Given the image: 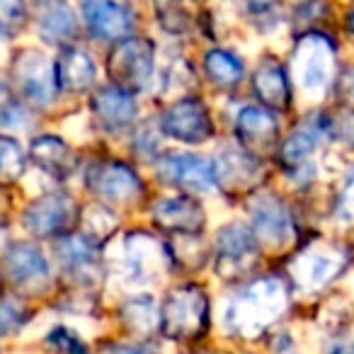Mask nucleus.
Segmentation results:
<instances>
[{"instance_id": "obj_1", "label": "nucleus", "mask_w": 354, "mask_h": 354, "mask_svg": "<svg viewBox=\"0 0 354 354\" xmlns=\"http://www.w3.org/2000/svg\"><path fill=\"white\" fill-rule=\"evenodd\" d=\"M286 308V289L277 277H262L231 296L223 323L233 335L257 337Z\"/></svg>"}, {"instance_id": "obj_2", "label": "nucleus", "mask_w": 354, "mask_h": 354, "mask_svg": "<svg viewBox=\"0 0 354 354\" xmlns=\"http://www.w3.org/2000/svg\"><path fill=\"white\" fill-rule=\"evenodd\" d=\"M291 75L296 88L308 100H320L328 93L335 75V46L325 35L310 32L296 41L291 56Z\"/></svg>"}, {"instance_id": "obj_3", "label": "nucleus", "mask_w": 354, "mask_h": 354, "mask_svg": "<svg viewBox=\"0 0 354 354\" xmlns=\"http://www.w3.org/2000/svg\"><path fill=\"white\" fill-rule=\"evenodd\" d=\"M209 315V301L199 286H180L162 301L158 323L165 337L189 339L204 333Z\"/></svg>"}, {"instance_id": "obj_4", "label": "nucleus", "mask_w": 354, "mask_h": 354, "mask_svg": "<svg viewBox=\"0 0 354 354\" xmlns=\"http://www.w3.org/2000/svg\"><path fill=\"white\" fill-rule=\"evenodd\" d=\"M156 68V49L143 37H129L122 39L109 54L107 71L117 88L127 93L146 90Z\"/></svg>"}, {"instance_id": "obj_5", "label": "nucleus", "mask_w": 354, "mask_h": 354, "mask_svg": "<svg viewBox=\"0 0 354 354\" xmlns=\"http://www.w3.org/2000/svg\"><path fill=\"white\" fill-rule=\"evenodd\" d=\"M122 272L131 284H151L160 279L170 267L165 248L148 233H131L122 243Z\"/></svg>"}, {"instance_id": "obj_6", "label": "nucleus", "mask_w": 354, "mask_h": 354, "mask_svg": "<svg viewBox=\"0 0 354 354\" xmlns=\"http://www.w3.org/2000/svg\"><path fill=\"white\" fill-rule=\"evenodd\" d=\"M257 260V236L243 223H228L216 233V270L231 279L248 272Z\"/></svg>"}, {"instance_id": "obj_7", "label": "nucleus", "mask_w": 354, "mask_h": 354, "mask_svg": "<svg viewBox=\"0 0 354 354\" xmlns=\"http://www.w3.org/2000/svg\"><path fill=\"white\" fill-rule=\"evenodd\" d=\"M15 80L25 100H30L32 104H39V107L54 102L56 90H59L56 66L41 51L35 49L22 51L15 59Z\"/></svg>"}, {"instance_id": "obj_8", "label": "nucleus", "mask_w": 354, "mask_h": 354, "mask_svg": "<svg viewBox=\"0 0 354 354\" xmlns=\"http://www.w3.org/2000/svg\"><path fill=\"white\" fill-rule=\"evenodd\" d=\"M344 267V252L337 250L335 245H323V243H315V245L306 248L304 252L294 257V262L289 265L291 277L294 281L306 291H315L320 286H325L330 279L342 272Z\"/></svg>"}, {"instance_id": "obj_9", "label": "nucleus", "mask_w": 354, "mask_h": 354, "mask_svg": "<svg viewBox=\"0 0 354 354\" xmlns=\"http://www.w3.org/2000/svg\"><path fill=\"white\" fill-rule=\"evenodd\" d=\"M252 233L270 248H286L294 238V221L279 197L270 192L257 194L250 202Z\"/></svg>"}, {"instance_id": "obj_10", "label": "nucleus", "mask_w": 354, "mask_h": 354, "mask_svg": "<svg viewBox=\"0 0 354 354\" xmlns=\"http://www.w3.org/2000/svg\"><path fill=\"white\" fill-rule=\"evenodd\" d=\"M158 177L167 185L194 189V192H209L216 185L214 162L194 153H165L158 158Z\"/></svg>"}, {"instance_id": "obj_11", "label": "nucleus", "mask_w": 354, "mask_h": 354, "mask_svg": "<svg viewBox=\"0 0 354 354\" xmlns=\"http://www.w3.org/2000/svg\"><path fill=\"white\" fill-rule=\"evenodd\" d=\"M160 129L175 141L183 143H204L212 136V119L199 100L187 97L177 100L172 107L165 109L160 119Z\"/></svg>"}, {"instance_id": "obj_12", "label": "nucleus", "mask_w": 354, "mask_h": 354, "mask_svg": "<svg viewBox=\"0 0 354 354\" xmlns=\"http://www.w3.org/2000/svg\"><path fill=\"white\" fill-rule=\"evenodd\" d=\"M75 216V204L68 194L64 192H51L44 194L41 199H37L30 209L22 216V223L25 228L32 233V236H59L66 228L73 223Z\"/></svg>"}, {"instance_id": "obj_13", "label": "nucleus", "mask_w": 354, "mask_h": 354, "mask_svg": "<svg viewBox=\"0 0 354 354\" xmlns=\"http://www.w3.org/2000/svg\"><path fill=\"white\" fill-rule=\"evenodd\" d=\"M80 12L97 39H124L133 30V15L119 0H80Z\"/></svg>"}, {"instance_id": "obj_14", "label": "nucleus", "mask_w": 354, "mask_h": 354, "mask_svg": "<svg viewBox=\"0 0 354 354\" xmlns=\"http://www.w3.org/2000/svg\"><path fill=\"white\" fill-rule=\"evenodd\" d=\"M88 183L97 197L107 202H131L141 192L136 172L124 162H102L95 165L88 175Z\"/></svg>"}, {"instance_id": "obj_15", "label": "nucleus", "mask_w": 354, "mask_h": 354, "mask_svg": "<svg viewBox=\"0 0 354 354\" xmlns=\"http://www.w3.org/2000/svg\"><path fill=\"white\" fill-rule=\"evenodd\" d=\"M6 272L15 284L39 286L49 279L51 270L44 252L32 243H15L6 252Z\"/></svg>"}, {"instance_id": "obj_16", "label": "nucleus", "mask_w": 354, "mask_h": 354, "mask_svg": "<svg viewBox=\"0 0 354 354\" xmlns=\"http://www.w3.org/2000/svg\"><path fill=\"white\" fill-rule=\"evenodd\" d=\"M236 133L243 148H250L255 153L270 151L279 133L274 114L265 107H243L236 119Z\"/></svg>"}, {"instance_id": "obj_17", "label": "nucleus", "mask_w": 354, "mask_h": 354, "mask_svg": "<svg viewBox=\"0 0 354 354\" xmlns=\"http://www.w3.org/2000/svg\"><path fill=\"white\" fill-rule=\"evenodd\" d=\"M153 218L158 226L177 233H199L204 228V209L192 197H167L158 199L153 207Z\"/></svg>"}, {"instance_id": "obj_18", "label": "nucleus", "mask_w": 354, "mask_h": 354, "mask_svg": "<svg viewBox=\"0 0 354 354\" xmlns=\"http://www.w3.org/2000/svg\"><path fill=\"white\" fill-rule=\"evenodd\" d=\"M95 114H97L100 124H102L107 131H122L133 124L138 114L136 100L131 93L117 88V85H107V88H100L95 93Z\"/></svg>"}, {"instance_id": "obj_19", "label": "nucleus", "mask_w": 354, "mask_h": 354, "mask_svg": "<svg viewBox=\"0 0 354 354\" xmlns=\"http://www.w3.org/2000/svg\"><path fill=\"white\" fill-rule=\"evenodd\" d=\"M214 175H216V183L223 187L245 189L257 180L260 165H257L255 156H250L245 148H223L214 162Z\"/></svg>"}, {"instance_id": "obj_20", "label": "nucleus", "mask_w": 354, "mask_h": 354, "mask_svg": "<svg viewBox=\"0 0 354 354\" xmlns=\"http://www.w3.org/2000/svg\"><path fill=\"white\" fill-rule=\"evenodd\" d=\"M56 83L66 93H85L95 83V64L78 46H66L56 59Z\"/></svg>"}, {"instance_id": "obj_21", "label": "nucleus", "mask_w": 354, "mask_h": 354, "mask_svg": "<svg viewBox=\"0 0 354 354\" xmlns=\"http://www.w3.org/2000/svg\"><path fill=\"white\" fill-rule=\"evenodd\" d=\"M325 133H328V119L325 117H310L308 122L301 124L289 136V141L284 143V148H281L284 165L294 167V170H301V167L308 165L310 156L318 151Z\"/></svg>"}, {"instance_id": "obj_22", "label": "nucleus", "mask_w": 354, "mask_h": 354, "mask_svg": "<svg viewBox=\"0 0 354 354\" xmlns=\"http://www.w3.org/2000/svg\"><path fill=\"white\" fill-rule=\"evenodd\" d=\"M252 90H255L257 100L270 109H286L291 102L289 78H286L284 68L272 59H265L257 66Z\"/></svg>"}, {"instance_id": "obj_23", "label": "nucleus", "mask_w": 354, "mask_h": 354, "mask_svg": "<svg viewBox=\"0 0 354 354\" xmlns=\"http://www.w3.org/2000/svg\"><path fill=\"white\" fill-rule=\"evenodd\" d=\"M56 255L71 274L83 277V279L93 277L95 270H97V248H95L93 238L88 236L61 238L59 245H56Z\"/></svg>"}, {"instance_id": "obj_24", "label": "nucleus", "mask_w": 354, "mask_h": 354, "mask_svg": "<svg viewBox=\"0 0 354 354\" xmlns=\"http://www.w3.org/2000/svg\"><path fill=\"white\" fill-rule=\"evenodd\" d=\"M39 6V32L46 41H61L71 39L75 35V17L66 0H37Z\"/></svg>"}, {"instance_id": "obj_25", "label": "nucleus", "mask_w": 354, "mask_h": 354, "mask_svg": "<svg viewBox=\"0 0 354 354\" xmlns=\"http://www.w3.org/2000/svg\"><path fill=\"white\" fill-rule=\"evenodd\" d=\"M30 156L44 172L54 177H66L73 170V151L56 136H39L32 141Z\"/></svg>"}, {"instance_id": "obj_26", "label": "nucleus", "mask_w": 354, "mask_h": 354, "mask_svg": "<svg viewBox=\"0 0 354 354\" xmlns=\"http://www.w3.org/2000/svg\"><path fill=\"white\" fill-rule=\"evenodd\" d=\"M204 68H207L209 78L216 85H221V88H233V85H238L243 78L241 59H236V56L223 49L209 51L207 59H204Z\"/></svg>"}, {"instance_id": "obj_27", "label": "nucleus", "mask_w": 354, "mask_h": 354, "mask_svg": "<svg viewBox=\"0 0 354 354\" xmlns=\"http://www.w3.org/2000/svg\"><path fill=\"white\" fill-rule=\"evenodd\" d=\"M122 313L127 325L131 330H136V333H151L158 325V310L156 304L151 301V296H136V299L127 301Z\"/></svg>"}, {"instance_id": "obj_28", "label": "nucleus", "mask_w": 354, "mask_h": 354, "mask_svg": "<svg viewBox=\"0 0 354 354\" xmlns=\"http://www.w3.org/2000/svg\"><path fill=\"white\" fill-rule=\"evenodd\" d=\"M25 172V153L15 138L0 136V183H15Z\"/></svg>"}, {"instance_id": "obj_29", "label": "nucleus", "mask_w": 354, "mask_h": 354, "mask_svg": "<svg viewBox=\"0 0 354 354\" xmlns=\"http://www.w3.org/2000/svg\"><path fill=\"white\" fill-rule=\"evenodd\" d=\"M27 0H0V35L15 37L25 27Z\"/></svg>"}, {"instance_id": "obj_30", "label": "nucleus", "mask_w": 354, "mask_h": 354, "mask_svg": "<svg viewBox=\"0 0 354 354\" xmlns=\"http://www.w3.org/2000/svg\"><path fill=\"white\" fill-rule=\"evenodd\" d=\"M83 221H85V231H88V238H93V241H102V238H107L109 233L114 231V214L107 212L104 207H100V204H93V207L85 209L83 214Z\"/></svg>"}, {"instance_id": "obj_31", "label": "nucleus", "mask_w": 354, "mask_h": 354, "mask_svg": "<svg viewBox=\"0 0 354 354\" xmlns=\"http://www.w3.org/2000/svg\"><path fill=\"white\" fill-rule=\"evenodd\" d=\"M46 342H49L59 354H88L80 335L73 333L71 328H54L49 335H46Z\"/></svg>"}, {"instance_id": "obj_32", "label": "nucleus", "mask_w": 354, "mask_h": 354, "mask_svg": "<svg viewBox=\"0 0 354 354\" xmlns=\"http://www.w3.org/2000/svg\"><path fill=\"white\" fill-rule=\"evenodd\" d=\"M337 216L342 218V221H354V167L347 175V183H344L342 194H339Z\"/></svg>"}, {"instance_id": "obj_33", "label": "nucleus", "mask_w": 354, "mask_h": 354, "mask_svg": "<svg viewBox=\"0 0 354 354\" xmlns=\"http://www.w3.org/2000/svg\"><path fill=\"white\" fill-rule=\"evenodd\" d=\"M22 323V310L15 301H0V333H10Z\"/></svg>"}, {"instance_id": "obj_34", "label": "nucleus", "mask_w": 354, "mask_h": 354, "mask_svg": "<svg viewBox=\"0 0 354 354\" xmlns=\"http://www.w3.org/2000/svg\"><path fill=\"white\" fill-rule=\"evenodd\" d=\"M277 3H279V0H245L248 10H250V15H255V17L270 15V12L277 8Z\"/></svg>"}, {"instance_id": "obj_35", "label": "nucleus", "mask_w": 354, "mask_h": 354, "mask_svg": "<svg viewBox=\"0 0 354 354\" xmlns=\"http://www.w3.org/2000/svg\"><path fill=\"white\" fill-rule=\"evenodd\" d=\"M109 354H153V352H148L143 347H133V344H114L109 349Z\"/></svg>"}, {"instance_id": "obj_36", "label": "nucleus", "mask_w": 354, "mask_h": 354, "mask_svg": "<svg viewBox=\"0 0 354 354\" xmlns=\"http://www.w3.org/2000/svg\"><path fill=\"white\" fill-rule=\"evenodd\" d=\"M333 354H354V349H349V347H335Z\"/></svg>"}, {"instance_id": "obj_37", "label": "nucleus", "mask_w": 354, "mask_h": 354, "mask_svg": "<svg viewBox=\"0 0 354 354\" xmlns=\"http://www.w3.org/2000/svg\"><path fill=\"white\" fill-rule=\"evenodd\" d=\"M347 27H349V32L354 35V10L349 12V17H347Z\"/></svg>"}]
</instances>
